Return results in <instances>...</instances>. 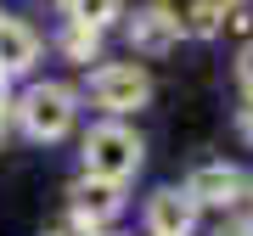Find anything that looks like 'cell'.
<instances>
[{
  "label": "cell",
  "mask_w": 253,
  "mask_h": 236,
  "mask_svg": "<svg viewBox=\"0 0 253 236\" xmlns=\"http://www.w3.org/2000/svg\"><path fill=\"white\" fill-rule=\"evenodd\" d=\"M141 135L129 124H118V118H107V124H96L90 135H84V174H96V180H113L124 186L129 174L141 169Z\"/></svg>",
  "instance_id": "1"
},
{
  "label": "cell",
  "mask_w": 253,
  "mask_h": 236,
  "mask_svg": "<svg viewBox=\"0 0 253 236\" xmlns=\"http://www.w3.org/2000/svg\"><path fill=\"white\" fill-rule=\"evenodd\" d=\"M73 113H79V96L68 84H28L17 101V124L28 141H62L73 129Z\"/></svg>",
  "instance_id": "2"
},
{
  "label": "cell",
  "mask_w": 253,
  "mask_h": 236,
  "mask_svg": "<svg viewBox=\"0 0 253 236\" xmlns=\"http://www.w3.org/2000/svg\"><path fill=\"white\" fill-rule=\"evenodd\" d=\"M90 101L101 113L124 118V113H135V107L152 101V79H146L141 62H107V68L90 73Z\"/></svg>",
  "instance_id": "3"
},
{
  "label": "cell",
  "mask_w": 253,
  "mask_h": 236,
  "mask_svg": "<svg viewBox=\"0 0 253 236\" xmlns=\"http://www.w3.org/2000/svg\"><path fill=\"white\" fill-rule=\"evenodd\" d=\"M118 208H124V186L113 180H96V174H79V180L68 186V219H84V225H107V219H118Z\"/></svg>",
  "instance_id": "4"
},
{
  "label": "cell",
  "mask_w": 253,
  "mask_h": 236,
  "mask_svg": "<svg viewBox=\"0 0 253 236\" xmlns=\"http://www.w3.org/2000/svg\"><path fill=\"white\" fill-rule=\"evenodd\" d=\"M186 191H191L197 208H236V202L248 197V174L231 169V163H203V169L186 180Z\"/></svg>",
  "instance_id": "5"
},
{
  "label": "cell",
  "mask_w": 253,
  "mask_h": 236,
  "mask_svg": "<svg viewBox=\"0 0 253 236\" xmlns=\"http://www.w3.org/2000/svg\"><path fill=\"white\" fill-rule=\"evenodd\" d=\"M146 231L152 236H191L197 231V202L186 186H163L146 197Z\"/></svg>",
  "instance_id": "6"
},
{
  "label": "cell",
  "mask_w": 253,
  "mask_h": 236,
  "mask_svg": "<svg viewBox=\"0 0 253 236\" xmlns=\"http://www.w3.org/2000/svg\"><path fill=\"white\" fill-rule=\"evenodd\" d=\"M34 62H40V34L23 17H0V79L28 73Z\"/></svg>",
  "instance_id": "7"
},
{
  "label": "cell",
  "mask_w": 253,
  "mask_h": 236,
  "mask_svg": "<svg viewBox=\"0 0 253 236\" xmlns=\"http://www.w3.org/2000/svg\"><path fill=\"white\" fill-rule=\"evenodd\" d=\"M158 11L174 23V34H180V39H208V34H219V11L208 6V0H158Z\"/></svg>",
  "instance_id": "8"
},
{
  "label": "cell",
  "mask_w": 253,
  "mask_h": 236,
  "mask_svg": "<svg viewBox=\"0 0 253 236\" xmlns=\"http://www.w3.org/2000/svg\"><path fill=\"white\" fill-rule=\"evenodd\" d=\"M129 45H135L141 56H163V51L180 45V34H174V23L163 17L158 6H146V11H135V17H129Z\"/></svg>",
  "instance_id": "9"
},
{
  "label": "cell",
  "mask_w": 253,
  "mask_h": 236,
  "mask_svg": "<svg viewBox=\"0 0 253 236\" xmlns=\"http://www.w3.org/2000/svg\"><path fill=\"white\" fill-rule=\"evenodd\" d=\"M62 56L68 62H96L101 56V28H84V23H62Z\"/></svg>",
  "instance_id": "10"
},
{
  "label": "cell",
  "mask_w": 253,
  "mask_h": 236,
  "mask_svg": "<svg viewBox=\"0 0 253 236\" xmlns=\"http://www.w3.org/2000/svg\"><path fill=\"white\" fill-rule=\"evenodd\" d=\"M68 23H84V28H107L113 17H124V0H62Z\"/></svg>",
  "instance_id": "11"
},
{
  "label": "cell",
  "mask_w": 253,
  "mask_h": 236,
  "mask_svg": "<svg viewBox=\"0 0 253 236\" xmlns=\"http://www.w3.org/2000/svg\"><path fill=\"white\" fill-rule=\"evenodd\" d=\"M236 79L248 84V96H253V39L242 45V56H236Z\"/></svg>",
  "instance_id": "12"
},
{
  "label": "cell",
  "mask_w": 253,
  "mask_h": 236,
  "mask_svg": "<svg viewBox=\"0 0 253 236\" xmlns=\"http://www.w3.org/2000/svg\"><path fill=\"white\" fill-rule=\"evenodd\" d=\"M45 236H101L96 225H84V219H62L56 231H45Z\"/></svg>",
  "instance_id": "13"
},
{
  "label": "cell",
  "mask_w": 253,
  "mask_h": 236,
  "mask_svg": "<svg viewBox=\"0 0 253 236\" xmlns=\"http://www.w3.org/2000/svg\"><path fill=\"white\" fill-rule=\"evenodd\" d=\"M214 236H253V219H225Z\"/></svg>",
  "instance_id": "14"
},
{
  "label": "cell",
  "mask_w": 253,
  "mask_h": 236,
  "mask_svg": "<svg viewBox=\"0 0 253 236\" xmlns=\"http://www.w3.org/2000/svg\"><path fill=\"white\" fill-rule=\"evenodd\" d=\"M11 113H17V101L6 96V79H0V135H6V118H11Z\"/></svg>",
  "instance_id": "15"
},
{
  "label": "cell",
  "mask_w": 253,
  "mask_h": 236,
  "mask_svg": "<svg viewBox=\"0 0 253 236\" xmlns=\"http://www.w3.org/2000/svg\"><path fill=\"white\" fill-rule=\"evenodd\" d=\"M236 124H242V141L253 146V101H248V107H242V118H236Z\"/></svg>",
  "instance_id": "16"
},
{
  "label": "cell",
  "mask_w": 253,
  "mask_h": 236,
  "mask_svg": "<svg viewBox=\"0 0 253 236\" xmlns=\"http://www.w3.org/2000/svg\"><path fill=\"white\" fill-rule=\"evenodd\" d=\"M208 6H214V11H225V6H231V0H208Z\"/></svg>",
  "instance_id": "17"
}]
</instances>
